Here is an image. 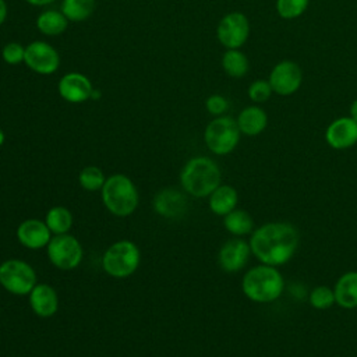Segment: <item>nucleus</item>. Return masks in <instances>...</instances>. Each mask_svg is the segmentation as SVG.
I'll return each instance as SVG.
<instances>
[{"instance_id":"3","label":"nucleus","mask_w":357,"mask_h":357,"mask_svg":"<svg viewBox=\"0 0 357 357\" xmlns=\"http://www.w3.org/2000/svg\"><path fill=\"white\" fill-rule=\"evenodd\" d=\"M241 290L244 296L254 303H272L282 296L284 279L276 266L259 264L244 273Z\"/></svg>"},{"instance_id":"11","label":"nucleus","mask_w":357,"mask_h":357,"mask_svg":"<svg viewBox=\"0 0 357 357\" xmlns=\"http://www.w3.org/2000/svg\"><path fill=\"white\" fill-rule=\"evenodd\" d=\"M273 93L289 96L296 93L303 84L301 67L293 60H282L273 66L268 78Z\"/></svg>"},{"instance_id":"22","label":"nucleus","mask_w":357,"mask_h":357,"mask_svg":"<svg viewBox=\"0 0 357 357\" xmlns=\"http://www.w3.org/2000/svg\"><path fill=\"white\" fill-rule=\"evenodd\" d=\"M225 229L234 237H243L254 231V220L244 209H233L223 216Z\"/></svg>"},{"instance_id":"29","label":"nucleus","mask_w":357,"mask_h":357,"mask_svg":"<svg viewBox=\"0 0 357 357\" xmlns=\"http://www.w3.org/2000/svg\"><path fill=\"white\" fill-rule=\"evenodd\" d=\"M247 93H248V98L255 105H259V103L266 102L271 98V95L273 93V91H272V86L268 79H255L250 84Z\"/></svg>"},{"instance_id":"5","label":"nucleus","mask_w":357,"mask_h":357,"mask_svg":"<svg viewBox=\"0 0 357 357\" xmlns=\"http://www.w3.org/2000/svg\"><path fill=\"white\" fill-rule=\"evenodd\" d=\"M141 251L134 241L120 240L113 243L102 257L103 271L116 279L131 276L139 266Z\"/></svg>"},{"instance_id":"28","label":"nucleus","mask_w":357,"mask_h":357,"mask_svg":"<svg viewBox=\"0 0 357 357\" xmlns=\"http://www.w3.org/2000/svg\"><path fill=\"white\" fill-rule=\"evenodd\" d=\"M308 301L315 310H328L333 304H336L335 291L329 286H324V284L317 286L311 290L308 296Z\"/></svg>"},{"instance_id":"34","label":"nucleus","mask_w":357,"mask_h":357,"mask_svg":"<svg viewBox=\"0 0 357 357\" xmlns=\"http://www.w3.org/2000/svg\"><path fill=\"white\" fill-rule=\"evenodd\" d=\"M350 117L357 121V99H354L350 105Z\"/></svg>"},{"instance_id":"14","label":"nucleus","mask_w":357,"mask_h":357,"mask_svg":"<svg viewBox=\"0 0 357 357\" xmlns=\"http://www.w3.org/2000/svg\"><path fill=\"white\" fill-rule=\"evenodd\" d=\"M325 139L333 149L342 151L357 144V121L349 117L335 119L325 131Z\"/></svg>"},{"instance_id":"24","label":"nucleus","mask_w":357,"mask_h":357,"mask_svg":"<svg viewBox=\"0 0 357 357\" xmlns=\"http://www.w3.org/2000/svg\"><path fill=\"white\" fill-rule=\"evenodd\" d=\"M45 223L50 229L52 234H66L70 231L74 223L73 213L66 206H53L46 212L45 216Z\"/></svg>"},{"instance_id":"35","label":"nucleus","mask_w":357,"mask_h":357,"mask_svg":"<svg viewBox=\"0 0 357 357\" xmlns=\"http://www.w3.org/2000/svg\"><path fill=\"white\" fill-rule=\"evenodd\" d=\"M4 141H6V132H4L3 128L0 127V146L4 144Z\"/></svg>"},{"instance_id":"13","label":"nucleus","mask_w":357,"mask_h":357,"mask_svg":"<svg viewBox=\"0 0 357 357\" xmlns=\"http://www.w3.org/2000/svg\"><path fill=\"white\" fill-rule=\"evenodd\" d=\"M93 85L91 79L78 71H71L64 74L59 84L57 91L59 95L68 103H84L91 99L93 92Z\"/></svg>"},{"instance_id":"16","label":"nucleus","mask_w":357,"mask_h":357,"mask_svg":"<svg viewBox=\"0 0 357 357\" xmlns=\"http://www.w3.org/2000/svg\"><path fill=\"white\" fill-rule=\"evenodd\" d=\"M28 297L33 314L39 318H50L59 310V296L47 283H36Z\"/></svg>"},{"instance_id":"19","label":"nucleus","mask_w":357,"mask_h":357,"mask_svg":"<svg viewBox=\"0 0 357 357\" xmlns=\"http://www.w3.org/2000/svg\"><path fill=\"white\" fill-rule=\"evenodd\" d=\"M336 304L344 310L357 308V271L340 275L333 286Z\"/></svg>"},{"instance_id":"26","label":"nucleus","mask_w":357,"mask_h":357,"mask_svg":"<svg viewBox=\"0 0 357 357\" xmlns=\"http://www.w3.org/2000/svg\"><path fill=\"white\" fill-rule=\"evenodd\" d=\"M106 178L103 170L98 166H86L78 174V183L86 191L102 190Z\"/></svg>"},{"instance_id":"9","label":"nucleus","mask_w":357,"mask_h":357,"mask_svg":"<svg viewBox=\"0 0 357 357\" xmlns=\"http://www.w3.org/2000/svg\"><path fill=\"white\" fill-rule=\"evenodd\" d=\"M250 36V21L245 14L231 11L223 15L216 28V38L226 49H240Z\"/></svg>"},{"instance_id":"6","label":"nucleus","mask_w":357,"mask_h":357,"mask_svg":"<svg viewBox=\"0 0 357 357\" xmlns=\"http://www.w3.org/2000/svg\"><path fill=\"white\" fill-rule=\"evenodd\" d=\"M240 128L237 121L229 116H218L211 120L204 131L206 148L215 155H227L240 142Z\"/></svg>"},{"instance_id":"15","label":"nucleus","mask_w":357,"mask_h":357,"mask_svg":"<svg viewBox=\"0 0 357 357\" xmlns=\"http://www.w3.org/2000/svg\"><path fill=\"white\" fill-rule=\"evenodd\" d=\"M17 238L24 247L39 250L47 247L49 241L52 240V231L45 220L26 219L17 227Z\"/></svg>"},{"instance_id":"32","label":"nucleus","mask_w":357,"mask_h":357,"mask_svg":"<svg viewBox=\"0 0 357 357\" xmlns=\"http://www.w3.org/2000/svg\"><path fill=\"white\" fill-rule=\"evenodd\" d=\"M7 15H8V7H7V3H6V0H0V26L6 22Z\"/></svg>"},{"instance_id":"12","label":"nucleus","mask_w":357,"mask_h":357,"mask_svg":"<svg viewBox=\"0 0 357 357\" xmlns=\"http://www.w3.org/2000/svg\"><path fill=\"white\" fill-rule=\"evenodd\" d=\"M251 255L250 243L243 240L241 237H234L227 240L218 252V262L219 266L227 272L234 273L241 271Z\"/></svg>"},{"instance_id":"4","label":"nucleus","mask_w":357,"mask_h":357,"mask_svg":"<svg viewBox=\"0 0 357 357\" xmlns=\"http://www.w3.org/2000/svg\"><path fill=\"white\" fill-rule=\"evenodd\" d=\"M100 197L106 209L119 218L134 213L139 204L137 185L123 173H116L106 178L100 190Z\"/></svg>"},{"instance_id":"8","label":"nucleus","mask_w":357,"mask_h":357,"mask_svg":"<svg viewBox=\"0 0 357 357\" xmlns=\"http://www.w3.org/2000/svg\"><path fill=\"white\" fill-rule=\"evenodd\" d=\"M49 261L59 269L70 271L77 268L84 258L81 243L71 234H56L46 247Z\"/></svg>"},{"instance_id":"23","label":"nucleus","mask_w":357,"mask_h":357,"mask_svg":"<svg viewBox=\"0 0 357 357\" xmlns=\"http://www.w3.org/2000/svg\"><path fill=\"white\" fill-rule=\"evenodd\" d=\"M222 68L231 78H241L248 73L250 61L240 49H226L222 56Z\"/></svg>"},{"instance_id":"27","label":"nucleus","mask_w":357,"mask_h":357,"mask_svg":"<svg viewBox=\"0 0 357 357\" xmlns=\"http://www.w3.org/2000/svg\"><path fill=\"white\" fill-rule=\"evenodd\" d=\"M310 0H276V13L283 20H294L304 14Z\"/></svg>"},{"instance_id":"33","label":"nucleus","mask_w":357,"mask_h":357,"mask_svg":"<svg viewBox=\"0 0 357 357\" xmlns=\"http://www.w3.org/2000/svg\"><path fill=\"white\" fill-rule=\"evenodd\" d=\"M25 1L31 6H35V7H45V6H49V4L54 3L56 0H25Z\"/></svg>"},{"instance_id":"10","label":"nucleus","mask_w":357,"mask_h":357,"mask_svg":"<svg viewBox=\"0 0 357 357\" xmlns=\"http://www.w3.org/2000/svg\"><path fill=\"white\" fill-rule=\"evenodd\" d=\"M25 66L40 75H50L60 67L59 52L45 40H33L25 46Z\"/></svg>"},{"instance_id":"2","label":"nucleus","mask_w":357,"mask_h":357,"mask_svg":"<svg viewBox=\"0 0 357 357\" xmlns=\"http://www.w3.org/2000/svg\"><path fill=\"white\" fill-rule=\"evenodd\" d=\"M222 173L218 163L208 156H194L180 172V184L195 198H206L220 185Z\"/></svg>"},{"instance_id":"18","label":"nucleus","mask_w":357,"mask_h":357,"mask_svg":"<svg viewBox=\"0 0 357 357\" xmlns=\"http://www.w3.org/2000/svg\"><path fill=\"white\" fill-rule=\"evenodd\" d=\"M236 121L241 134L247 137H255V135H259L266 128L268 114L261 106L252 105V106L244 107L238 113Z\"/></svg>"},{"instance_id":"1","label":"nucleus","mask_w":357,"mask_h":357,"mask_svg":"<svg viewBox=\"0 0 357 357\" xmlns=\"http://www.w3.org/2000/svg\"><path fill=\"white\" fill-rule=\"evenodd\" d=\"M248 243L251 254L261 264L278 268L289 262L296 254L300 233L289 222H268L254 229Z\"/></svg>"},{"instance_id":"31","label":"nucleus","mask_w":357,"mask_h":357,"mask_svg":"<svg viewBox=\"0 0 357 357\" xmlns=\"http://www.w3.org/2000/svg\"><path fill=\"white\" fill-rule=\"evenodd\" d=\"M205 107L215 117L223 116L227 112V109H229V100L223 95L213 93V95L206 98Z\"/></svg>"},{"instance_id":"25","label":"nucleus","mask_w":357,"mask_h":357,"mask_svg":"<svg viewBox=\"0 0 357 357\" xmlns=\"http://www.w3.org/2000/svg\"><path fill=\"white\" fill-rule=\"evenodd\" d=\"M96 7V0H61L60 11L70 22H82L88 20Z\"/></svg>"},{"instance_id":"30","label":"nucleus","mask_w":357,"mask_h":357,"mask_svg":"<svg viewBox=\"0 0 357 357\" xmlns=\"http://www.w3.org/2000/svg\"><path fill=\"white\" fill-rule=\"evenodd\" d=\"M1 59L10 66H17L24 63L25 59V46L20 42H8L1 49Z\"/></svg>"},{"instance_id":"20","label":"nucleus","mask_w":357,"mask_h":357,"mask_svg":"<svg viewBox=\"0 0 357 357\" xmlns=\"http://www.w3.org/2000/svg\"><path fill=\"white\" fill-rule=\"evenodd\" d=\"M238 202L237 190L229 184H220L208 197L209 209L219 216H225L236 209Z\"/></svg>"},{"instance_id":"21","label":"nucleus","mask_w":357,"mask_h":357,"mask_svg":"<svg viewBox=\"0 0 357 357\" xmlns=\"http://www.w3.org/2000/svg\"><path fill=\"white\" fill-rule=\"evenodd\" d=\"M68 22L66 15L59 10H45L36 17V28L46 36L61 35L67 29Z\"/></svg>"},{"instance_id":"17","label":"nucleus","mask_w":357,"mask_h":357,"mask_svg":"<svg viewBox=\"0 0 357 357\" xmlns=\"http://www.w3.org/2000/svg\"><path fill=\"white\" fill-rule=\"evenodd\" d=\"M153 209L167 219H178L185 213L187 199L174 188H163L153 198Z\"/></svg>"},{"instance_id":"7","label":"nucleus","mask_w":357,"mask_h":357,"mask_svg":"<svg viewBox=\"0 0 357 357\" xmlns=\"http://www.w3.org/2000/svg\"><path fill=\"white\" fill-rule=\"evenodd\" d=\"M38 283L35 269L25 261L11 258L0 264V284L14 296H26Z\"/></svg>"}]
</instances>
